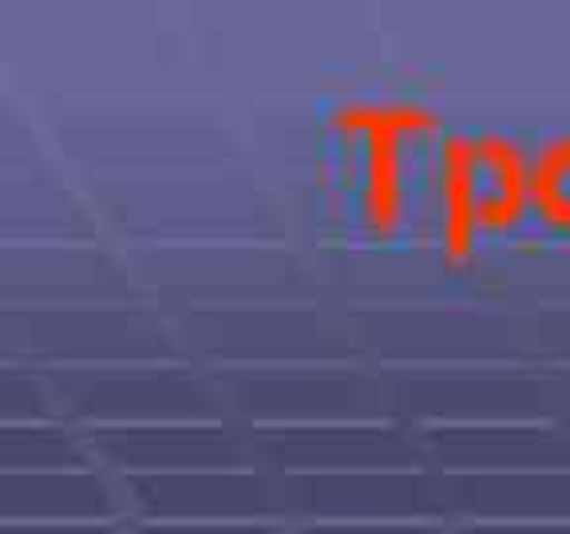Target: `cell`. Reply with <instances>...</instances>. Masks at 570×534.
<instances>
[{
	"label": "cell",
	"mask_w": 570,
	"mask_h": 534,
	"mask_svg": "<svg viewBox=\"0 0 570 534\" xmlns=\"http://www.w3.org/2000/svg\"><path fill=\"white\" fill-rule=\"evenodd\" d=\"M531 198V170L515 142L495 135L455 139L444 155L448 238L460 246L483 226H508Z\"/></svg>",
	"instance_id": "6da1fadb"
},
{
	"label": "cell",
	"mask_w": 570,
	"mask_h": 534,
	"mask_svg": "<svg viewBox=\"0 0 570 534\" xmlns=\"http://www.w3.org/2000/svg\"><path fill=\"white\" fill-rule=\"evenodd\" d=\"M531 206L551 226L570 230V135L539 151L531 167Z\"/></svg>",
	"instance_id": "7a4b0ae2"
}]
</instances>
